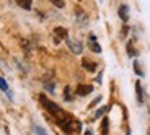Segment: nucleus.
Returning a JSON list of instances; mask_svg holds the SVG:
<instances>
[{"instance_id":"5","label":"nucleus","mask_w":150,"mask_h":135,"mask_svg":"<svg viewBox=\"0 0 150 135\" xmlns=\"http://www.w3.org/2000/svg\"><path fill=\"white\" fill-rule=\"evenodd\" d=\"M54 34H56V41L57 42H59L60 39H67V36H69L67 30H65V28H60V26H57L56 30H54Z\"/></svg>"},{"instance_id":"16","label":"nucleus","mask_w":150,"mask_h":135,"mask_svg":"<svg viewBox=\"0 0 150 135\" xmlns=\"http://www.w3.org/2000/svg\"><path fill=\"white\" fill-rule=\"evenodd\" d=\"M106 112V108H101V109H98L96 111V114H95V117H100V116H103V114Z\"/></svg>"},{"instance_id":"6","label":"nucleus","mask_w":150,"mask_h":135,"mask_svg":"<svg viewBox=\"0 0 150 135\" xmlns=\"http://www.w3.org/2000/svg\"><path fill=\"white\" fill-rule=\"evenodd\" d=\"M117 11H119V18L122 20L124 23L127 21V20H129V13H127V11H129V8L126 7V5H121V7H119V10H117Z\"/></svg>"},{"instance_id":"8","label":"nucleus","mask_w":150,"mask_h":135,"mask_svg":"<svg viewBox=\"0 0 150 135\" xmlns=\"http://www.w3.org/2000/svg\"><path fill=\"white\" fill-rule=\"evenodd\" d=\"M15 2L23 8V10H31V7H33V2H31V0H15Z\"/></svg>"},{"instance_id":"11","label":"nucleus","mask_w":150,"mask_h":135,"mask_svg":"<svg viewBox=\"0 0 150 135\" xmlns=\"http://www.w3.org/2000/svg\"><path fill=\"white\" fill-rule=\"evenodd\" d=\"M33 130H34V135H47L46 134V130L42 127H39V125H34L33 127Z\"/></svg>"},{"instance_id":"13","label":"nucleus","mask_w":150,"mask_h":135,"mask_svg":"<svg viewBox=\"0 0 150 135\" xmlns=\"http://www.w3.org/2000/svg\"><path fill=\"white\" fill-rule=\"evenodd\" d=\"M51 2H52V5H54V7H57V8H64L65 7L64 0H51Z\"/></svg>"},{"instance_id":"10","label":"nucleus","mask_w":150,"mask_h":135,"mask_svg":"<svg viewBox=\"0 0 150 135\" xmlns=\"http://www.w3.org/2000/svg\"><path fill=\"white\" fill-rule=\"evenodd\" d=\"M127 54H129V57H135V56H137V52H135L132 42H127Z\"/></svg>"},{"instance_id":"15","label":"nucleus","mask_w":150,"mask_h":135,"mask_svg":"<svg viewBox=\"0 0 150 135\" xmlns=\"http://www.w3.org/2000/svg\"><path fill=\"white\" fill-rule=\"evenodd\" d=\"M134 70H135V73H137L139 77H142V75H144V72L140 70V67H139V64H137V62L134 64Z\"/></svg>"},{"instance_id":"14","label":"nucleus","mask_w":150,"mask_h":135,"mask_svg":"<svg viewBox=\"0 0 150 135\" xmlns=\"http://www.w3.org/2000/svg\"><path fill=\"white\" fill-rule=\"evenodd\" d=\"M101 129H103V135H108V119H105V120H103Z\"/></svg>"},{"instance_id":"18","label":"nucleus","mask_w":150,"mask_h":135,"mask_svg":"<svg viewBox=\"0 0 150 135\" xmlns=\"http://www.w3.org/2000/svg\"><path fill=\"white\" fill-rule=\"evenodd\" d=\"M100 101H101V96H98L96 99H95V101L91 103V106H96V104H98V103H100Z\"/></svg>"},{"instance_id":"17","label":"nucleus","mask_w":150,"mask_h":135,"mask_svg":"<svg viewBox=\"0 0 150 135\" xmlns=\"http://www.w3.org/2000/svg\"><path fill=\"white\" fill-rule=\"evenodd\" d=\"M69 91H70V88H65V93H64V98H65V99H67V101H69V99H72V96H70V94H69Z\"/></svg>"},{"instance_id":"20","label":"nucleus","mask_w":150,"mask_h":135,"mask_svg":"<svg viewBox=\"0 0 150 135\" xmlns=\"http://www.w3.org/2000/svg\"><path fill=\"white\" fill-rule=\"evenodd\" d=\"M126 135H131V132H127V134H126Z\"/></svg>"},{"instance_id":"19","label":"nucleus","mask_w":150,"mask_h":135,"mask_svg":"<svg viewBox=\"0 0 150 135\" xmlns=\"http://www.w3.org/2000/svg\"><path fill=\"white\" fill-rule=\"evenodd\" d=\"M85 135H93V134H91V132L88 130V132H85Z\"/></svg>"},{"instance_id":"4","label":"nucleus","mask_w":150,"mask_h":135,"mask_svg":"<svg viewBox=\"0 0 150 135\" xmlns=\"http://www.w3.org/2000/svg\"><path fill=\"white\" fill-rule=\"evenodd\" d=\"M93 91V86L91 85H79L77 86V94L79 96H86V94H90Z\"/></svg>"},{"instance_id":"9","label":"nucleus","mask_w":150,"mask_h":135,"mask_svg":"<svg viewBox=\"0 0 150 135\" xmlns=\"http://www.w3.org/2000/svg\"><path fill=\"white\" fill-rule=\"evenodd\" d=\"M135 93H137V101L139 103H144V94H142V85L140 82L135 83Z\"/></svg>"},{"instance_id":"12","label":"nucleus","mask_w":150,"mask_h":135,"mask_svg":"<svg viewBox=\"0 0 150 135\" xmlns=\"http://www.w3.org/2000/svg\"><path fill=\"white\" fill-rule=\"evenodd\" d=\"M0 90L5 91V93L8 91V83L5 82V78H2V77H0Z\"/></svg>"},{"instance_id":"21","label":"nucleus","mask_w":150,"mask_h":135,"mask_svg":"<svg viewBox=\"0 0 150 135\" xmlns=\"http://www.w3.org/2000/svg\"><path fill=\"white\" fill-rule=\"evenodd\" d=\"M149 135H150V129H149Z\"/></svg>"},{"instance_id":"7","label":"nucleus","mask_w":150,"mask_h":135,"mask_svg":"<svg viewBox=\"0 0 150 135\" xmlns=\"http://www.w3.org/2000/svg\"><path fill=\"white\" fill-rule=\"evenodd\" d=\"M82 65H83V67H85L88 72H95V70H96V64H95V62H90L88 59H83V60H82Z\"/></svg>"},{"instance_id":"1","label":"nucleus","mask_w":150,"mask_h":135,"mask_svg":"<svg viewBox=\"0 0 150 135\" xmlns=\"http://www.w3.org/2000/svg\"><path fill=\"white\" fill-rule=\"evenodd\" d=\"M39 101L42 103V106H44V108L47 109V111L52 114V116L57 117V120H59V119H64V117H67V114H65L64 111H62V109H60L59 106L56 104V103L49 101V99L44 96V94H41V96H39Z\"/></svg>"},{"instance_id":"3","label":"nucleus","mask_w":150,"mask_h":135,"mask_svg":"<svg viewBox=\"0 0 150 135\" xmlns=\"http://www.w3.org/2000/svg\"><path fill=\"white\" fill-rule=\"evenodd\" d=\"M88 46H90V49L93 51V52L96 54H101V46L96 42V38H95V34H90L88 36Z\"/></svg>"},{"instance_id":"2","label":"nucleus","mask_w":150,"mask_h":135,"mask_svg":"<svg viewBox=\"0 0 150 135\" xmlns=\"http://www.w3.org/2000/svg\"><path fill=\"white\" fill-rule=\"evenodd\" d=\"M67 46L70 49V52L77 54V56L83 52V44L80 41H77V39H67Z\"/></svg>"}]
</instances>
